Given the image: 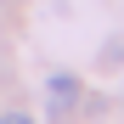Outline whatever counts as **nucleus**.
Wrapping results in <instances>:
<instances>
[{"label": "nucleus", "instance_id": "f257e3e1", "mask_svg": "<svg viewBox=\"0 0 124 124\" xmlns=\"http://www.w3.org/2000/svg\"><path fill=\"white\" fill-rule=\"evenodd\" d=\"M79 101H85V85H79V73L56 68V73L45 79V118H51V124H73Z\"/></svg>", "mask_w": 124, "mask_h": 124}, {"label": "nucleus", "instance_id": "f03ea898", "mask_svg": "<svg viewBox=\"0 0 124 124\" xmlns=\"http://www.w3.org/2000/svg\"><path fill=\"white\" fill-rule=\"evenodd\" d=\"M0 124H34L28 113H6V118H0Z\"/></svg>", "mask_w": 124, "mask_h": 124}]
</instances>
